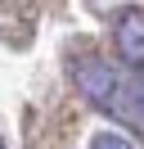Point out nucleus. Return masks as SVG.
<instances>
[{
    "instance_id": "nucleus-1",
    "label": "nucleus",
    "mask_w": 144,
    "mask_h": 149,
    "mask_svg": "<svg viewBox=\"0 0 144 149\" xmlns=\"http://www.w3.org/2000/svg\"><path fill=\"white\" fill-rule=\"evenodd\" d=\"M72 81H77V91L86 95L95 109L104 113H122V100H126V81H131V72H122V68L104 63V59H86V63L72 68Z\"/></svg>"
},
{
    "instance_id": "nucleus-2",
    "label": "nucleus",
    "mask_w": 144,
    "mask_h": 149,
    "mask_svg": "<svg viewBox=\"0 0 144 149\" xmlns=\"http://www.w3.org/2000/svg\"><path fill=\"white\" fill-rule=\"evenodd\" d=\"M113 45L126 72L144 77V9H122L113 18Z\"/></svg>"
},
{
    "instance_id": "nucleus-3",
    "label": "nucleus",
    "mask_w": 144,
    "mask_h": 149,
    "mask_svg": "<svg viewBox=\"0 0 144 149\" xmlns=\"http://www.w3.org/2000/svg\"><path fill=\"white\" fill-rule=\"evenodd\" d=\"M86 149H140V145H135L131 136H122V131H95Z\"/></svg>"
},
{
    "instance_id": "nucleus-4",
    "label": "nucleus",
    "mask_w": 144,
    "mask_h": 149,
    "mask_svg": "<svg viewBox=\"0 0 144 149\" xmlns=\"http://www.w3.org/2000/svg\"><path fill=\"white\" fill-rule=\"evenodd\" d=\"M0 149H5V140H0Z\"/></svg>"
}]
</instances>
